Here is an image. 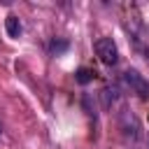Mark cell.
I'll use <instances>...</instances> for the list:
<instances>
[{
	"instance_id": "cell-1",
	"label": "cell",
	"mask_w": 149,
	"mask_h": 149,
	"mask_svg": "<svg viewBox=\"0 0 149 149\" xmlns=\"http://www.w3.org/2000/svg\"><path fill=\"white\" fill-rule=\"evenodd\" d=\"M93 49H95L98 58H100L105 65H116V63H119V49H116V44H114L112 37H100V40H95Z\"/></svg>"
},
{
	"instance_id": "cell-2",
	"label": "cell",
	"mask_w": 149,
	"mask_h": 149,
	"mask_svg": "<svg viewBox=\"0 0 149 149\" xmlns=\"http://www.w3.org/2000/svg\"><path fill=\"white\" fill-rule=\"evenodd\" d=\"M123 81H126V86L133 91V93H137L140 98H149V81L137 72V70H126L123 72Z\"/></svg>"
},
{
	"instance_id": "cell-3",
	"label": "cell",
	"mask_w": 149,
	"mask_h": 149,
	"mask_svg": "<svg viewBox=\"0 0 149 149\" xmlns=\"http://www.w3.org/2000/svg\"><path fill=\"white\" fill-rule=\"evenodd\" d=\"M5 30H7V35H9V37H19V35L23 33V26H21L19 16L9 14V16L5 19Z\"/></svg>"
},
{
	"instance_id": "cell-4",
	"label": "cell",
	"mask_w": 149,
	"mask_h": 149,
	"mask_svg": "<svg viewBox=\"0 0 149 149\" xmlns=\"http://www.w3.org/2000/svg\"><path fill=\"white\" fill-rule=\"evenodd\" d=\"M95 74H98V72L91 70V68H79V70L74 72V81L84 86V84H91V81L95 79Z\"/></svg>"
},
{
	"instance_id": "cell-5",
	"label": "cell",
	"mask_w": 149,
	"mask_h": 149,
	"mask_svg": "<svg viewBox=\"0 0 149 149\" xmlns=\"http://www.w3.org/2000/svg\"><path fill=\"white\" fill-rule=\"evenodd\" d=\"M116 98H119V88H116V86L102 88V102H105V107H112V105L116 102Z\"/></svg>"
},
{
	"instance_id": "cell-6",
	"label": "cell",
	"mask_w": 149,
	"mask_h": 149,
	"mask_svg": "<svg viewBox=\"0 0 149 149\" xmlns=\"http://www.w3.org/2000/svg\"><path fill=\"white\" fill-rule=\"evenodd\" d=\"M68 47H70L68 40H56V37H54V40L49 42V54H51V56H58V54H63Z\"/></svg>"
},
{
	"instance_id": "cell-7",
	"label": "cell",
	"mask_w": 149,
	"mask_h": 149,
	"mask_svg": "<svg viewBox=\"0 0 149 149\" xmlns=\"http://www.w3.org/2000/svg\"><path fill=\"white\" fill-rule=\"evenodd\" d=\"M0 135H2V128H0Z\"/></svg>"
}]
</instances>
